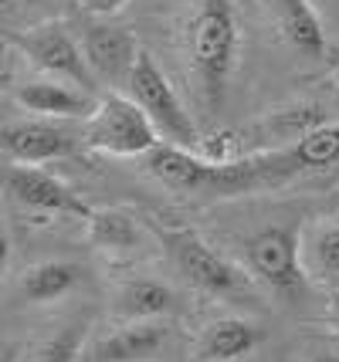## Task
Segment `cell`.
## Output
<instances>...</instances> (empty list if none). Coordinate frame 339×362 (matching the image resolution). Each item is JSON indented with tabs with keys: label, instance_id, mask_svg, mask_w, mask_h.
Segmentation results:
<instances>
[{
	"label": "cell",
	"instance_id": "obj_1",
	"mask_svg": "<svg viewBox=\"0 0 339 362\" xmlns=\"http://www.w3.org/2000/svg\"><path fill=\"white\" fill-rule=\"evenodd\" d=\"M187 54L207 109H217L238 54V21L231 0H197L187 24Z\"/></svg>",
	"mask_w": 339,
	"mask_h": 362
},
{
	"label": "cell",
	"instance_id": "obj_2",
	"mask_svg": "<svg viewBox=\"0 0 339 362\" xmlns=\"http://www.w3.org/2000/svg\"><path fill=\"white\" fill-rule=\"evenodd\" d=\"M85 142L92 149L115 153V156H139V153H153L163 139L149 122V115L132 98L105 95L96 105L92 119L85 122Z\"/></svg>",
	"mask_w": 339,
	"mask_h": 362
},
{
	"label": "cell",
	"instance_id": "obj_3",
	"mask_svg": "<svg viewBox=\"0 0 339 362\" xmlns=\"http://www.w3.org/2000/svg\"><path fill=\"white\" fill-rule=\"evenodd\" d=\"M130 92H132V102L156 126L163 142H173V146H183V149H194L197 142H200V132H197L194 119L183 112L173 85L166 81L160 64L153 62L146 51H139V58H136V68H132V75H130Z\"/></svg>",
	"mask_w": 339,
	"mask_h": 362
},
{
	"label": "cell",
	"instance_id": "obj_4",
	"mask_svg": "<svg viewBox=\"0 0 339 362\" xmlns=\"http://www.w3.org/2000/svg\"><path fill=\"white\" fill-rule=\"evenodd\" d=\"M14 45L38 68H45L54 78H68L75 85H81V88L96 85V75H92V68L85 62V51L75 45V37L62 24H45V28H34L28 34H17Z\"/></svg>",
	"mask_w": 339,
	"mask_h": 362
},
{
	"label": "cell",
	"instance_id": "obj_5",
	"mask_svg": "<svg viewBox=\"0 0 339 362\" xmlns=\"http://www.w3.org/2000/svg\"><path fill=\"white\" fill-rule=\"evenodd\" d=\"M248 264L255 278L275 288V291H295L302 284L299 268V237L292 227H265L248 240Z\"/></svg>",
	"mask_w": 339,
	"mask_h": 362
},
{
	"label": "cell",
	"instance_id": "obj_6",
	"mask_svg": "<svg viewBox=\"0 0 339 362\" xmlns=\"http://www.w3.org/2000/svg\"><path fill=\"white\" fill-rule=\"evenodd\" d=\"M170 244H173V254H177L183 274H190V281L200 284L204 291H210V295H234V291L248 288L241 271L217 251H210L207 244L197 240L194 234H173Z\"/></svg>",
	"mask_w": 339,
	"mask_h": 362
},
{
	"label": "cell",
	"instance_id": "obj_7",
	"mask_svg": "<svg viewBox=\"0 0 339 362\" xmlns=\"http://www.w3.org/2000/svg\"><path fill=\"white\" fill-rule=\"evenodd\" d=\"M4 183H7V193L14 197L17 204L31 206V210H45V214H79V217H88V214H92L58 176L45 173V170H38V166H21V163H14V166L7 170V176H4Z\"/></svg>",
	"mask_w": 339,
	"mask_h": 362
},
{
	"label": "cell",
	"instance_id": "obj_8",
	"mask_svg": "<svg viewBox=\"0 0 339 362\" xmlns=\"http://www.w3.org/2000/svg\"><path fill=\"white\" fill-rule=\"evenodd\" d=\"M0 146L4 153L21 163V166H38L48 159H62L71 153V132H65L54 122H38V119H24V122H7L0 132Z\"/></svg>",
	"mask_w": 339,
	"mask_h": 362
},
{
	"label": "cell",
	"instance_id": "obj_9",
	"mask_svg": "<svg viewBox=\"0 0 339 362\" xmlns=\"http://www.w3.org/2000/svg\"><path fill=\"white\" fill-rule=\"evenodd\" d=\"M336 159H339V122H326V126H316L312 132H302L292 149L272 153L268 156V170H272V183H282V180H289L295 173L333 166Z\"/></svg>",
	"mask_w": 339,
	"mask_h": 362
},
{
	"label": "cell",
	"instance_id": "obj_10",
	"mask_svg": "<svg viewBox=\"0 0 339 362\" xmlns=\"http://www.w3.org/2000/svg\"><path fill=\"white\" fill-rule=\"evenodd\" d=\"M81 51H85V62L92 68L96 78H126L130 81L132 68H136V41L130 31L122 28H109V24H92L85 37H81Z\"/></svg>",
	"mask_w": 339,
	"mask_h": 362
},
{
	"label": "cell",
	"instance_id": "obj_11",
	"mask_svg": "<svg viewBox=\"0 0 339 362\" xmlns=\"http://www.w3.org/2000/svg\"><path fill=\"white\" fill-rule=\"evenodd\" d=\"M146 170L180 189H214L217 183V163L197 156L194 149H183L173 142H160L153 153H146Z\"/></svg>",
	"mask_w": 339,
	"mask_h": 362
},
{
	"label": "cell",
	"instance_id": "obj_12",
	"mask_svg": "<svg viewBox=\"0 0 339 362\" xmlns=\"http://www.w3.org/2000/svg\"><path fill=\"white\" fill-rule=\"evenodd\" d=\"M170 339V329L160 322H130L126 329L98 339L92 356L96 362H146L153 359Z\"/></svg>",
	"mask_w": 339,
	"mask_h": 362
},
{
	"label": "cell",
	"instance_id": "obj_13",
	"mask_svg": "<svg viewBox=\"0 0 339 362\" xmlns=\"http://www.w3.org/2000/svg\"><path fill=\"white\" fill-rule=\"evenodd\" d=\"M17 102L28 112H38L45 119H92V98L85 92H75L62 81H28L17 88Z\"/></svg>",
	"mask_w": 339,
	"mask_h": 362
},
{
	"label": "cell",
	"instance_id": "obj_14",
	"mask_svg": "<svg viewBox=\"0 0 339 362\" xmlns=\"http://www.w3.org/2000/svg\"><path fill=\"white\" fill-rule=\"evenodd\" d=\"M258 342H261L258 325H251L244 318H217V322H210L204 329L197 352H200V359L207 362H234L248 356Z\"/></svg>",
	"mask_w": 339,
	"mask_h": 362
},
{
	"label": "cell",
	"instance_id": "obj_15",
	"mask_svg": "<svg viewBox=\"0 0 339 362\" xmlns=\"http://www.w3.org/2000/svg\"><path fill=\"white\" fill-rule=\"evenodd\" d=\"M115 308L130 322H153V318L170 315L177 308V295L156 278H132L119 288Z\"/></svg>",
	"mask_w": 339,
	"mask_h": 362
},
{
	"label": "cell",
	"instance_id": "obj_16",
	"mask_svg": "<svg viewBox=\"0 0 339 362\" xmlns=\"http://www.w3.org/2000/svg\"><path fill=\"white\" fill-rule=\"evenodd\" d=\"M81 278H85V268H79L75 261H41L21 274L17 291L28 301H51L68 295Z\"/></svg>",
	"mask_w": 339,
	"mask_h": 362
},
{
	"label": "cell",
	"instance_id": "obj_17",
	"mask_svg": "<svg viewBox=\"0 0 339 362\" xmlns=\"http://www.w3.org/2000/svg\"><path fill=\"white\" fill-rule=\"evenodd\" d=\"M282 31L292 47H299L309 58H319L326 51V31L319 24V14L309 7V0H282Z\"/></svg>",
	"mask_w": 339,
	"mask_h": 362
},
{
	"label": "cell",
	"instance_id": "obj_18",
	"mask_svg": "<svg viewBox=\"0 0 339 362\" xmlns=\"http://www.w3.org/2000/svg\"><path fill=\"white\" fill-rule=\"evenodd\" d=\"M88 237L98 247L126 251V247H136L139 227H136V221L126 210H92L88 214Z\"/></svg>",
	"mask_w": 339,
	"mask_h": 362
},
{
	"label": "cell",
	"instance_id": "obj_19",
	"mask_svg": "<svg viewBox=\"0 0 339 362\" xmlns=\"http://www.w3.org/2000/svg\"><path fill=\"white\" fill-rule=\"evenodd\" d=\"M81 339H85V325H68L65 332H58L51 342L38 349L31 362H75L81 356Z\"/></svg>",
	"mask_w": 339,
	"mask_h": 362
},
{
	"label": "cell",
	"instance_id": "obj_20",
	"mask_svg": "<svg viewBox=\"0 0 339 362\" xmlns=\"http://www.w3.org/2000/svg\"><path fill=\"white\" fill-rule=\"evenodd\" d=\"M312 254H316L319 271L339 281V223L319 227V234H316V240H312Z\"/></svg>",
	"mask_w": 339,
	"mask_h": 362
},
{
	"label": "cell",
	"instance_id": "obj_21",
	"mask_svg": "<svg viewBox=\"0 0 339 362\" xmlns=\"http://www.w3.org/2000/svg\"><path fill=\"white\" fill-rule=\"evenodd\" d=\"M92 14H102V17H109V14H115L122 4H130V0H81Z\"/></svg>",
	"mask_w": 339,
	"mask_h": 362
},
{
	"label": "cell",
	"instance_id": "obj_22",
	"mask_svg": "<svg viewBox=\"0 0 339 362\" xmlns=\"http://www.w3.org/2000/svg\"><path fill=\"white\" fill-rule=\"evenodd\" d=\"M312 362H339V356H333V352H326V356H316Z\"/></svg>",
	"mask_w": 339,
	"mask_h": 362
}]
</instances>
